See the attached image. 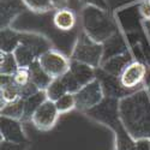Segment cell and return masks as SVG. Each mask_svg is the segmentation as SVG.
Instances as JSON below:
<instances>
[{
  "instance_id": "cell-1",
  "label": "cell",
  "mask_w": 150,
  "mask_h": 150,
  "mask_svg": "<svg viewBox=\"0 0 150 150\" xmlns=\"http://www.w3.org/2000/svg\"><path fill=\"white\" fill-rule=\"evenodd\" d=\"M119 115L133 139H150V90L146 84L119 100Z\"/></svg>"
},
{
  "instance_id": "cell-2",
  "label": "cell",
  "mask_w": 150,
  "mask_h": 150,
  "mask_svg": "<svg viewBox=\"0 0 150 150\" xmlns=\"http://www.w3.org/2000/svg\"><path fill=\"white\" fill-rule=\"evenodd\" d=\"M89 119L109 127L114 133V150H136L137 141L125 129L119 115V100L105 97L90 110L84 113Z\"/></svg>"
},
{
  "instance_id": "cell-3",
  "label": "cell",
  "mask_w": 150,
  "mask_h": 150,
  "mask_svg": "<svg viewBox=\"0 0 150 150\" xmlns=\"http://www.w3.org/2000/svg\"><path fill=\"white\" fill-rule=\"evenodd\" d=\"M81 24L82 30L98 43H105L118 33L115 23L108 11L91 5L82 7Z\"/></svg>"
},
{
  "instance_id": "cell-4",
  "label": "cell",
  "mask_w": 150,
  "mask_h": 150,
  "mask_svg": "<svg viewBox=\"0 0 150 150\" xmlns=\"http://www.w3.org/2000/svg\"><path fill=\"white\" fill-rule=\"evenodd\" d=\"M53 48L52 41L41 33L21 31V42L13 51L19 67H29L46 51Z\"/></svg>"
},
{
  "instance_id": "cell-5",
  "label": "cell",
  "mask_w": 150,
  "mask_h": 150,
  "mask_svg": "<svg viewBox=\"0 0 150 150\" xmlns=\"http://www.w3.org/2000/svg\"><path fill=\"white\" fill-rule=\"evenodd\" d=\"M103 43L94 41L83 30H81L73 45L70 59L97 69L103 61Z\"/></svg>"
},
{
  "instance_id": "cell-6",
  "label": "cell",
  "mask_w": 150,
  "mask_h": 150,
  "mask_svg": "<svg viewBox=\"0 0 150 150\" xmlns=\"http://www.w3.org/2000/svg\"><path fill=\"white\" fill-rule=\"evenodd\" d=\"M37 60L52 79L64 76L71 66V59L54 47L46 51Z\"/></svg>"
},
{
  "instance_id": "cell-7",
  "label": "cell",
  "mask_w": 150,
  "mask_h": 150,
  "mask_svg": "<svg viewBox=\"0 0 150 150\" xmlns=\"http://www.w3.org/2000/svg\"><path fill=\"white\" fill-rule=\"evenodd\" d=\"M148 67L144 62L139 60H132L130 64L124 69L119 76V81L125 89L130 91L138 90L146 84Z\"/></svg>"
},
{
  "instance_id": "cell-8",
  "label": "cell",
  "mask_w": 150,
  "mask_h": 150,
  "mask_svg": "<svg viewBox=\"0 0 150 150\" xmlns=\"http://www.w3.org/2000/svg\"><path fill=\"white\" fill-rule=\"evenodd\" d=\"M74 95H76V109L82 113L90 110L98 103H101L105 98L101 83L97 78L84 85Z\"/></svg>"
},
{
  "instance_id": "cell-9",
  "label": "cell",
  "mask_w": 150,
  "mask_h": 150,
  "mask_svg": "<svg viewBox=\"0 0 150 150\" xmlns=\"http://www.w3.org/2000/svg\"><path fill=\"white\" fill-rule=\"evenodd\" d=\"M61 114L57 108L55 101L46 100V101L35 110L31 117V124L39 131H49L52 130Z\"/></svg>"
},
{
  "instance_id": "cell-10",
  "label": "cell",
  "mask_w": 150,
  "mask_h": 150,
  "mask_svg": "<svg viewBox=\"0 0 150 150\" xmlns=\"http://www.w3.org/2000/svg\"><path fill=\"white\" fill-rule=\"evenodd\" d=\"M0 134L1 141L11 143H30L23 129V121L0 115Z\"/></svg>"
},
{
  "instance_id": "cell-11",
  "label": "cell",
  "mask_w": 150,
  "mask_h": 150,
  "mask_svg": "<svg viewBox=\"0 0 150 150\" xmlns=\"http://www.w3.org/2000/svg\"><path fill=\"white\" fill-rule=\"evenodd\" d=\"M95 72H96V78L100 81V83H101L105 97L121 100L122 97L133 93V91H130V90L124 88V86L121 85V83H120V81H119V77L112 76V74L105 72L100 67H97L95 70Z\"/></svg>"
},
{
  "instance_id": "cell-12",
  "label": "cell",
  "mask_w": 150,
  "mask_h": 150,
  "mask_svg": "<svg viewBox=\"0 0 150 150\" xmlns=\"http://www.w3.org/2000/svg\"><path fill=\"white\" fill-rule=\"evenodd\" d=\"M0 27L10 28L24 11L28 10L23 0H0Z\"/></svg>"
},
{
  "instance_id": "cell-13",
  "label": "cell",
  "mask_w": 150,
  "mask_h": 150,
  "mask_svg": "<svg viewBox=\"0 0 150 150\" xmlns=\"http://www.w3.org/2000/svg\"><path fill=\"white\" fill-rule=\"evenodd\" d=\"M132 60H133L132 54L127 51L125 53L112 57L107 60H103L100 69L103 70L107 73H109V74H112V76L119 77L121 74V72L124 71V69L126 67Z\"/></svg>"
},
{
  "instance_id": "cell-14",
  "label": "cell",
  "mask_w": 150,
  "mask_h": 150,
  "mask_svg": "<svg viewBox=\"0 0 150 150\" xmlns=\"http://www.w3.org/2000/svg\"><path fill=\"white\" fill-rule=\"evenodd\" d=\"M54 27L60 31H70L77 24V15L70 7H62L54 12L53 16Z\"/></svg>"
},
{
  "instance_id": "cell-15",
  "label": "cell",
  "mask_w": 150,
  "mask_h": 150,
  "mask_svg": "<svg viewBox=\"0 0 150 150\" xmlns=\"http://www.w3.org/2000/svg\"><path fill=\"white\" fill-rule=\"evenodd\" d=\"M0 97H1V106L12 101L22 98L21 89L13 83L12 76H0Z\"/></svg>"
},
{
  "instance_id": "cell-16",
  "label": "cell",
  "mask_w": 150,
  "mask_h": 150,
  "mask_svg": "<svg viewBox=\"0 0 150 150\" xmlns=\"http://www.w3.org/2000/svg\"><path fill=\"white\" fill-rule=\"evenodd\" d=\"M30 70V78H31V83L36 86L39 90H45L49 86V84L52 83V78L49 77V74L42 69V66L40 65L39 60L34 61L33 64L29 66Z\"/></svg>"
},
{
  "instance_id": "cell-17",
  "label": "cell",
  "mask_w": 150,
  "mask_h": 150,
  "mask_svg": "<svg viewBox=\"0 0 150 150\" xmlns=\"http://www.w3.org/2000/svg\"><path fill=\"white\" fill-rule=\"evenodd\" d=\"M0 51L13 52L21 42V31L13 28H4L0 33Z\"/></svg>"
},
{
  "instance_id": "cell-18",
  "label": "cell",
  "mask_w": 150,
  "mask_h": 150,
  "mask_svg": "<svg viewBox=\"0 0 150 150\" xmlns=\"http://www.w3.org/2000/svg\"><path fill=\"white\" fill-rule=\"evenodd\" d=\"M103 48H105V51H103V60H107V59L114 57V55H118V54L127 52L126 45H125L124 40L121 39V36L118 33L115 35H113L109 40H107L103 43Z\"/></svg>"
},
{
  "instance_id": "cell-19",
  "label": "cell",
  "mask_w": 150,
  "mask_h": 150,
  "mask_svg": "<svg viewBox=\"0 0 150 150\" xmlns=\"http://www.w3.org/2000/svg\"><path fill=\"white\" fill-rule=\"evenodd\" d=\"M24 102H25V100L22 97V98L16 100V101L3 105L1 109H0V115L23 121L24 112H25V105H24Z\"/></svg>"
},
{
  "instance_id": "cell-20",
  "label": "cell",
  "mask_w": 150,
  "mask_h": 150,
  "mask_svg": "<svg viewBox=\"0 0 150 150\" xmlns=\"http://www.w3.org/2000/svg\"><path fill=\"white\" fill-rule=\"evenodd\" d=\"M24 100H25V102H24V105H25V112H24L23 122H25V121L31 120V117L35 113V110L47 100V94L45 90H40L36 94L24 98Z\"/></svg>"
},
{
  "instance_id": "cell-21",
  "label": "cell",
  "mask_w": 150,
  "mask_h": 150,
  "mask_svg": "<svg viewBox=\"0 0 150 150\" xmlns=\"http://www.w3.org/2000/svg\"><path fill=\"white\" fill-rule=\"evenodd\" d=\"M19 64L13 52L0 51V76H13Z\"/></svg>"
},
{
  "instance_id": "cell-22",
  "label": "cell",
  "mask_w": 150,
  "mask_h": 150,
  "mask_svg": "<svg viewBox=\"0 0 150 150\" xmlns=\"http://www.w3.org/2000/svg\"><path fill=\"white\" fill-rule=\"evenodd\" d=\"M23 3L29 11L37 15H43L47 12L54 11L51 0H23Z\"/></svg>"
},
{
  "instance_id": "cell-23",
  "label": "cell",
  "mask_w": 150,
  "mask_h": 150,
  "mask_svg": "<svg viewBox=\"0 0 150 150\" xmlns=\"http://www.w3.org/2000/svg\"><path fill=\"white\" fill-rule=\"evenodd\" d=\"M57 108L60 114H65L69 112L76 109V95L74 94H65L59 97L55 101Z\"/></svg>"
},
{
  "instance_id": "cell-24",
  "label": "cell",
  "mask_w": 150,
  "mask_h": 150,
  "mask_svg": "<svg viewBox=\"0 0 150 150\" xmlns=\"http://www.w3.org/2000/svg\"><path fill=\"white\" fill-rule=\"evenodd\" d=\"M12 81L13 83L18 86L22 90L24 86H27L31 83V78H30V70L29 67H19L15 74L12 76Z\"/></svg>"
},
{
  "instance_id": "cell-25",
  "label": "cell",
  "mask_w": 150,
  "mask_h": 150,
  "mask_svg": "<svg viewBox=\"0 0 150 150\" xmlns=\"http://www.w3.org/2000/svg\"><path fill=\"white\" fill-rule=\"evenodd\" d=\"M30 143H11L6 141H1V146L0 150H29Z\"/></svg>"
},
{
  "instance_id": "cell-26",
  "label": "cell",
  "mask_w": 150,
  "mask_h": 150,
  "mask_svg": "<svg viewBox=\"0 0 150 150\" xmlns=\"http://www.w3.org/2000/svg\"><path fill=\"white\" fill-rule=\"evenodd\" d=\"M78 1L82 5V7L91 5V6H96V7L103 8V10H107V11H108V7H109L107 0H78Z\"/></svg>"
},
{
  "instance_id": "cell-27",
  "label": "cell",
  "mask_w": 150,
  "mask_h": 150,
  "mask_svg": "<svg viewBox=\"0 0 150 150\" xmlns=\"http://www.w3.org/2000/svg\"><path fill=\"white\" fill-rule=\"evenodd\" d=\"M139 13L145 21H150V0H143L139 5Z\"/></svg>"
},
{
  "instance_id": "cell-28",
  "label": "cell",
  "mask_w": 150,
  "mask_h": 150,
  "mask_svg": "<svg viewBox=\"0 0 150 150\" xmlns=\"http://www.w3.org/2000/svg\"><path fill=\"white\" fill-rule=\"evenodd\" d=\"M136 150H150L149 139H139L136 143Z\"/></svg>"
},
{
  "instance_id": "cell-29",
  "label": "cell",
  "mask_w": 150,
  "mask_h": 150,
  "mask_svg": "<svg viewBox=\"0 0 150 150\" xmlns=\"http://www.w3.org/2000/svg\"><path fill=\"white\" fill-rule=\"evenodd\" d=\"M51 3L54 7V11H57L59 8H62V7H67L69 0H51Z\"/></svg>"
},
{
  "instance_id": "cell-30",
  "label": "cell",
  "mask_w": 150,
  "mask_h": 150,
  "mask_svg": "<svg viewBox=\"0 0 150 150\" xmlns=\"http://www.w3.org/2000/svg\"><path fill=\"white\" fill-rule=\"evenodd\" d=\"M149 141H150V139H149Z\"/></svg>"
}]
</instances>
